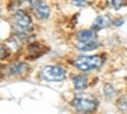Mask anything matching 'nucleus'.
<instances>
[{"label": "nucleus", "mask_w": 127, "mask_h": 114, "mask_svg": "<svg viewBox=\"0 0 127 114\" xmlns=\"http://www.w3.org/2000/svg\"><path fill=\"white\" fill-rule=\"evenodd\" d=\"M72 107L80 113H92L98 108V99L90 95H79L72 100Z\"/></svg>", "instance_id": "obj_1"}, {"label": "nucleus", "mask_w": 127, "mask_h": 114, "mask_svg": "<svg viewBox=\"0 0 127 114\" xmlns=\"http://www.w3.org/2000/svg\"><path fill=\"white\" fill-rule=\"evenodd\" d=\"M103 64V60L100 56H79L78 58H75L74 61V65H75L80 71H90V70H94V68H98L100 67Z\"/></svg>", "instance_id": "obj_2"}, {"label": "nucleus", "mask_w": 127, "mask_h": 114, "mask_svg": "<svg viewBox=\"0 0 127 114\" xmlns=\"http://www.w3.org/2000/svg\"><path fill=\"white\" fill-rule=\"evenodd\" d=\"M41 76L46 81H62L66 79V70L59 65L45 66L41 71Z\"/></svg>", "instance_id": "obj_3"}, {"label": "nucleus", "mask_w": 127, "mask_h": 114, "mask_svg": "<svg viewBox=\"0 0 127 114\" xmlns=\"http://www.w3.org/2000/svg\"><path fill=\"white\" fill-rule=\"evenodd\" d=\"M31 8L38 19H47L50 17V8L43 0H31Z\"/></svg>", "instance_id": "obj_4"}, {"label": "nucleus", "mask_w": 127, "mask_h": 114, "mask_svg": "<svg viewBox=\"0 0 127 114\" xmlns=\"http://www.w3.org/2000/svg\"><path fill=\"white\" fill-rule=\"evenodd\" d=\"M14 20H15V24L19 27V28H22V29H27L32 25V19L31 17L23 12V10H15V13H14Z\"/></svg>", "instance_id": "obj_5"}, {"label": "nucleus", "mask_w": 127, "mask_h": 114, "mask_svg": "<svg viewBox=\"0 0 127 114\" xmlns=\"http://www.w3.org/2000/svg\"><path fill=\"white\" fill-rule=\"evenodd\" d=\"M100 46L99 41L95 39H90V41H79L78 43H75L76 49L81 51V52H85V51H93L95 48H98Z\"/></svg>", "instance_id": "obj_6"}, {"label": "nucleus", "mask_w": 127, "mask_h": 114, "mask_svg": "<svg viewBox=\"0 0 127 114\" xmlns=\"http://www.w3.org/2000/svg\"><path fill=\"white\" fill-rule=\"evenodd\" d=\"M28 70V65L24 64V62H20V61H14L12 62L9 66H8V74L9 75H20V74H24V72Z\"/></svg>", "instance_id": "obj_7"}, {"label": "nucleus", "mask_w": 127, "mask_h": 114, "mask_svg": "<svg viewBox=\"0 0 127 114\" xmlns=\"http://www.w3.org/2000/svg\"><path fill=\"white\" fill-rule=\"evenodd\" d=\"M109 24H111V17L109 15H99L94 20V23L92 24V29H94L97 32V30H100L105 27H108Z\"/></svg>", "instance_id": "obj_8"}, {"label": "nucleus", "mask_w": 127, "mask_h": 114, "mask_svg": "<svg viewBox=\"0 0 127 114\" xmlns=\"http://www.w3.org/2000/svg\"><path fill=\"white\" fill-rule=\"evenodd\" d=\"M76 38L79 41H90L97 38V33H95L94 29H81L78 32Z\"/></svg>", "instance_id": "obj_9"}, {"label": "nucleus", "mask_w": 127, "mask_h": 114, "mask_svg": "<svg viewBox=\"0 0 127 114\" xmlns=\"http://www.w3.org/2000/svg\"><path fill=\"white\" fill-rule=\"evenodd\" d=\"M72 82L76 90H83L88 86V77L85 75H76L72 77Z\"/></svg>", "instance_id": "obj_10"}, {"label": "nucleus", "mask_w": 127, "mask_h": 114, "mask_svg": "<svg viewBox=\"0 0 127 114\" xmlns=\"http://www.w3.org/2000/svg\"><path fill=\"white\" fill-rule=\"evenodd\" d=\"M28 52L31 55H33V57H38L42 53H45V47L42 45H39L38 42H34V43L28 46Z\"/></svg>", "instance_id": "obj_11"}, {"label": "nucleus", "mask_w": 127, "mask_h": 114, "mask_svg": "<svg viewBox=\"0 0 127 114\" xmlns=\"http://www.w3.org/2000/svg\"><path fill=\"white\" fill-rule=\"evenodd\" d=\"M107 4L113 9H121L123 5H126V0H107Z\"/></svg>", "instance_id": "obj_12"}, {"label": "nucleus", "mask_w": 127, "mask_h": 114, "mask_svg": "<svg viewBox=\"0 0 127 114\" xmlns=\"http://www.w3.org/2000/svg\"><path fill=\"white\" fill-rule=\"evenodd\" d=\"M103 94H104V96L107 99H111L114 95V88L111 84H105L103 86Z\"/></svg>", "instance_id": "obj_13"}, {"label": "nucleus", "mask_w": 127, "mask_h": 114, "mask_svg": "<svg viewBox=\"0 0 127 114\" xmlns=\"http://www.w3.org/2000/svg\"><path fill=\"white\" fill-rule=\"evenodd\" d=\"M9 55H10V52H9L8 47L3 43H0V60H5Z\"/></svg>", "instance_id": "obj_14"}, {"label": "nucleus", "mask_w": 127, "mask_h": 114, "mask_svg": "<svg viewBox=\"0 0 127 114\" xmlns=\"http://www.w3.org/2000/svg\"><path fill=\"white\" fill-rule=\"evenodd\" d=\"M117 105H118L120 108H122V109H127V95H123V96H121V98L118 99Z\"/></svg>", "instance_id": "obj_15"}, {"label": "nucleus", "mask_w": 127, "mask_h": 114, "mask_svg": "<svg viewBox=\"0 0 127 114\" xmlns=\"http://www.w3.org/2000/svg\"><path fill=\"white\" fill-rule=\"evenodd\" d=\"M71 4L75 6H85L88 4V0H71Z\"/></svg>", "instance_id": "obj_16"}]
</instances>
